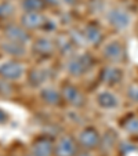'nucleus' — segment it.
Returning a JSON list of instances; mask_svg holds the SVG:
<instances>
[{"label":"nucleus","mask_w":138,"mask_h":156,"mask_svg":"<svg viewBox=\"0 0 138 156\" xmlns=\"http://www.w3.org/2000/svg\"><path fill=\"white\" fill-rule=\"evenodd\" d=\"M47 80V73L44 71H37V69H35V71H32L29 73V82L32 86H35V87H39V86H41L44 82Z\"/></svg>","instance_id":"nucleus-20"},{"label":"nucleus","mask_w":138,"mask_h":156,"mask_svg":"<svg viewBox=\"0 0 138 156\" xmlns=\"http://www.w3.org/2000/svg\"><path fill=\"white\" fill-rule=\"evenodd\" d=\"M94 65V59L88 53H83L79 55H71L68 57L65 62V71L69 76L79 77L83 76L86 72H88Z\"/></svg>","instance_id":"nucleus-1"},{"label":"nucleus","mask_w":138,"mask_h":156,"mask_svg":"<svg viewBox=\"0 0 138 156\" xmlns=\"http://www.w3.org/2000/svg\"><path fill=\"white\" fill-rule=\"evenodd\" d=\"M82 35L86 43L91 44V46H98L102 43L104 40V33L101 28L95 24H87L82 29Z\"/></svg>","instance_id":"nucleus-10"},{"label":"nucleus","mask_w":138,"mask_h":156,"mask_svg":"<svg viewBox=\"0 0 138 156\" xmlns=\"http://www.w3.org/2000/svg\"><path fill=\"white\" fill-rule=\"evenodd\" d=\"M40 97L44 102L47 105H51V106H55V105H59L62 101V95H61V91L57 90L55 87L53 86H47V87L41 88L40 91Z\"/></svg>","instance_id":"nucleus-14"},{"label":"nucleus","mask_w":138,"mask_h":156,"mask_svg":"<svg viewBox=\"0 0 138 156\" xmlns=\"http://www.w3.org/2000/svg\"><path fill=\"white\" fill-rule=\"evenodd\" d=\"M55 50V41L48 37H39L33 43V51L40 57H48Z\"/></svg>","instance_id":"nucleus-13"},{"label":"nucleus","mask_w":138,"mask_h":156,"mask_svg":"<svg viewBox=\"0 0 138 156\" xmlns=\"http://www.w3.org/2000/svg\"><path fill=\"white\" fill-rule=\"evenodd\" d=\"M106 21L113 29L126 30L131 24V15L124 7H112L106 12Z\"/></svg>","instance_id":"nucleus-3"},{"label":"nucleus","mask_w":138,"mask_h":156,"mask_svg":"<svg viewBox=\"0 0 138 156\" xmlns=\"http://www.w3.org/2000/svg\"><path fill=\"white\" fill-rule=\"evenodd\" d=\"M24 72H25L24 65L17 61L7 59V61L0 62V75L4 79H9V80L19 79V77H22Z\"/></svg>","instance_id":"nucleus-7"},{"label":"nucleus","mask_w":138,"mask_h":156,"mask_svg":"<svg viewBox=\"0 0 138 156\" xmlns=\"http://www.w3.org/2000/svg\"><path fill=\"white\" fill-rule=\"evenodd\" d=\"M61 95L62 101L68 104V105L73 106V108H80L84 105V95L79 88L72 83H65L61 88Z\"/></svg>","instance_id":"nucleus-6"},{"label":"nucleus","mask_w":138,"mask_h":156,"mask_svg":"<svg viewBox=\"0 0 138 156\" xmlns=\"http://www.w3.org/2000/svg\"><path fill=\"white\" fill-rule=\"evenodd\" d=\"M79 145L71 136H61L54 144V156H76Z\"/></svg>","instance_id":"nucleus-5"},{"label":"nucleus","mask_w":138,"mask_h":156,"mask_svg":"<svg viewBox=\"0 0 138 156\" xmlns=\"http://www.w3.org/2000/svg\"><path fill=\"white\" fill-rule=\"evenodd\" d=\"M6 36L9 37L10 41H15L19 44H24L25 41L29 40V36H28L25 28L21 27H9L6 29Z\"/></svg>","instance_id":"nucleus-15"},{"label":"nucleus","mask_w":138,"mask_h":156,"mask_svg":"<svg viewBox=\"0 0 138 156\" xmlns=\"http://www.w3.org/2000/svg\"><path fill=\"white\" fill-rule=\"evenodd\" d=\"M102 57L112 65H119L126 59V48H124L122 41L113 39V40H109L104 44Z\"/></svg>","instance_id":"nucleus-2"},{"label":"nucleus","mask_w":138,"mask_h":156,"mask_svg":"<svg viewBox=\"0 0 138 156\" xmlns=\"http://www.w3.org/2000/svg\"><path fill=\"white\" fill-rule=\"evenodd\" d=\"M73 40L71 39V36L69 35H61L58 37V40H57L55 43V47H58L59 50H61L62 54H65V55L71 57L72 55V51H73Z\"/></svg>","instance_id":"nucleus-16"},{"label":"nucleus","mask_w":138,"mask_h":156,"mask_svg":"<svg viewBox=\"0 0 138 156\" xmlns=\"http://www.w3.org/2000/svg\"><path fill=\"white\" fill-rule=\"evenodd\" d=\"M44 22H46V17L41 12H25L22 15V20H21V24L25 29L43 28Z\"/></svg>","instance_id":"nucleus-12"},{"label":"nucleus","mask_w":138,"mask_h":156,"mask_svg":"<svg viewBox=\"0 0 138 156\" xmlns=\"http://www.w3.org/2000/svg\"><path fill=\"white\" fill-rule=\"evenodd\" d=\"M97 105L102 109H116L119 105H120V101H119V97L115 93L109 91V90H104V91L98 93L97 94Z\"/></svg>","instance_id":"nucleus-11"},{"label":"nucleus","mask_w":138,"mask_h":156,"mask_svg":"<svg viewBox=\"0 0 138 156\" xmlns=\"http://www.w3.org/2000/svg\"><path fill=\"white\" fill-rule=\"evenodd\" d=\"M54 144L48 137H40L32 145V156H54Z\"/></svg>","instance_id":"nucleus-9"},{"label":"nucleus","mask_w":138,"mask_h":156,"mask_svg":"<svg viewBox=\"0 0 138 156\" xmlns=\"http://www.w3.org/2000/svg\"><path fill=\"white\" fill-rule=\"evenodd\" d=\"M27 156H32V155H27Z\"/></svg>","instance_id":"nucleus-25"},{"label":"nucleus","mask_w":138,"mask_h":156,"mask_svg":"<svg viewBox=\"0 0 138 156\" xmlns=\"http://www.w3.org/2000/svg\"><path fill=\"white\" fill-rule=\"evenodd\" d=\"M61 2L65 4H68V6H73V4H76L77 0H61Z\"/></svg>","instance_id":"nucleus-23"},{"label":"nucleus","mask_w":138,"mask_h":156,"mask_svg":"<svg viewBox=\"0 0 138 156\" xmlns=\"http://www.w3.org/2000/svg\"><path fill=\"white\" fill-rule=\"evenodd\" d=\"M122 127H123L124 131L130 133V134H138V115L127 116Z\"/></svg>","instance_id":"nucleus-18"},{"label":"nucleus","mask_w":138,"mask_h":156,"mask_svg":"<svg viewBox=\"0 0 138 156\" xmlns=\"http://www.w3.org/2000/svg\"><path fill=\"white\" fill-rule=\"evenodd\" d=\"M76 156H93L90 153V151H83V152H80V153H77Z\"/></svg>","instance_id":"nucleus-24"},{"label":"nucleus","mask_w":138,"mask_h":156,"mask_svg":"<svg viewBox=\"0 0 138 156\" xmlns=\"http://www.w3.org/2000/svg\"><path fill=\"white\" fill-rule=\"evenodd\" d=\"M127 97L133 102H138V83H131L127 87Z\"/></svg>","instance_id":"nucleus-21"},{"label":"nucleus","mask_w":138,"mask_h":156,"mask_svg":"<svg viewBox=\"0 0 138 156\" xmlns=\"http://www.w3.org/2000/svg\"><path fill=\"white\" fill-rule=\"evenodd\" d=\"M44 0H24L22 7L27 12H40L44 9Z\"/></svg>","instance_id":"nucleus-19"},{"label":"nucleus","mask_w":138,"mask_h":156,"mask_svg":"<svg viewBox=\"0 0 138 156\" xmlns=\"http://www.w3.org/2000/svg\"><path fill=\"white\" fill-rule=\"evenodd\" d=\"M123 69L119 68L118 65H109L101 69L100 80L106 86H116L123 80Z\"/></svg>","instance_id":"nucleus-8"},{"label":"nucleus","mask_w":138,"mask_h":156,"mask_svg":"<svg viewBox=\"0 0 138 156\" xmlns=\"http://www.w3.org/2000/svg\"><path fill=\"white\" fill-rule=\"evenodd\" d=\"M3 51L10 54V55L19 57L22 54H25V47H24V44L15 43V41H9V43L3 44Z\"/></svg>","instance_id":"nucleus-17"},{"label":"nucleus","mask_w":138,"mask_h":156,"mask_svg":"<svg viewBox=\"0 0 138 156\" xmlns=\"http://www.w3.org/2000/svg\"><path fill=\"white\" fill-rule=\"evenodd\" d=\"M77 145L80 148H83V151H93L95 148L100 147L101 141V134L98 133V130L95 127H83L77 134Z\"/></svg>","instance_id":"nucleus-4"},{"label":"nucleus","mask_w":138,"mask_h":156,"mask_svg":"<svg viewBox=\"0 0 138 156\" xmlns=\"http://www.w3.org/2000/svg\"><path fill=\"white\" fill-rule=\"evenodd\" d=\"M46 2H47V3H50L51 6H59V4L62 3L61 0H44V3H46Z\"/></svg>","instance_id":"nucleus-22"}]
</instances>
